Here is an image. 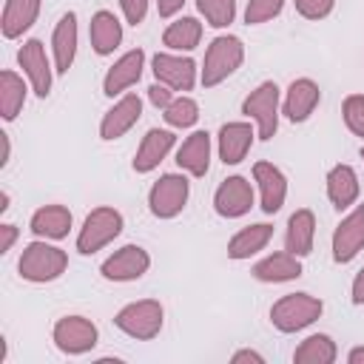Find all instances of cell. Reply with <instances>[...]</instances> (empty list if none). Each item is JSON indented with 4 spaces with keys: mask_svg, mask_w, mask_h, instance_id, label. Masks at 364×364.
I'll use <instances>...</instances> for the list:
<instances>
[{
    "mask_svg": "<svg viewBox=\"0 0 364 364\" xmlns=\"http://www.w3.org/2000/svg\"><path fill=\"white\" fill-rule=\"evenodd\" d=\"M17 270H20V279L31 284L57 282L68 270V253L57 245H48V239H34L23 247Z\"/></svg>",
    "mask_w": 364,
    "mask_h": 364,
    "instance_id": "obj_1",
    "label": "cell"
},
{
    "mask_svg": "<svg viewBox=\"0 0 364 364\" xmlns=\"http://www.w3.org/2000/svg\"><path fill=\"white\" fill-rule=\"evenodd\" d=\"M245 63V43L236 34H219L210 40L202 68H199V82L205 88H213L219 82H225L228 77H233Z\"/></svg>",
    "mask_w": 364,
    "mask_h": 364,
    "instance_id": "obj_2",
    "label": "cell"
},
{
    "mask_svg": "<svg viewBox=\"0 0 364 364\" xmlns=\"http://www.w3.org/2000/svg\"><path fill=\"white\" fill-rule=\"evenodd\" d=\"M242 114L247 119H253L256 125V136L262 142L273 139L279 131V117H282V88L267 80L262 85H256L245 100H242Z\"/></svg>",
    "mask_w": 364,
    "mask_h": 364,
    "instance_id": "obj_3",
    "label": "cell"
},
{
    "mask_svg": "<svg viewBox=\"0 0 364 364\" xmlns=\"http://www.w3.org/2000/svg\"><path fill=\"white\" fill-rule=\"evenodd\" d=\"M324 313V301L310 293H287L270 307V324L279 333H299L318 321Z\"/></svg>",
    "mask_w": 364,
    "mask_h": 364,
    "instance_id": "obj_4",
    "label": "cell"
},
{
    "mask_svg": "<svg viewBox=\"0 0 364 364\" xmlns=\"http://www.w3.org/2000/svg\"><path fill=\"white\" fill-rule=\"evenodd\" d=\"M125 228V219L117 208L111 205H100L94 208L85 219H82V228L77 233V253L82 256H94L97 250H102L105 245H111Z\"/></svg>",
    "mask_w": 364,
    "mask_h": 364,
    "instance_id": "obj_5",
    "label": "cell"
},
{
    "mask_svg": "<svg viewBox=\"0 0 364 364\" xmlns=\"http://www.w3.org/2000/svg\"><path fill=\"white\" fill-rule=\"evenodd\" d=\"M117 330H122L128 338L136 341H151L159 336L162 324H165V307L156 299H139V301H128L125 307L117 310L114 316Z\"/></svg>",
    "mask_w": 364,
    "mask_h": 364,
    "instance_id": "obj_6",
    "label": "cell"
},
{
    "mask_svg": "<svg viewBox=\"0 0 364 364\" xmlns=\"http://www.w3.org/2000/svg\"><path fill=\"white\" fill-rule=\"evenodd\" d=\"M191 196V182L185 173H162L148 191V210L156 219H173L185 210Z\"/></svg>",
    "mask_w": 364,
    "mask_h": 364,
    "instance_id": "obj_7",
    "label": "cell"
},
{
    "mask_svg": "<svg viewBox=\"0 0 364 364\" xmlns=\"http://www.w3.org/2000/svg\"><path fill=\"white\" fill-rule=\"evenodd\" d=\"M51 341L65 355H85V353H91L97 347L100 330L85 316H63L51 327Z\"/></svg>",
    "mask_w": 364,
    "mask_h": 364,
    "instance_id": "obj_8",
    "label": "cell"
},
{
    "mask_svg": "<svg viewBox=\"0 0 364 364\" xmlns=\"http://www.w3.org/2000/svg\"><path fill=\"white\" fill-rule=\"evenodd\" d=\"M17 63H20L23 74H26L31 91H34L40 100H46V97L51 94L54 68H51V60H48V54H46L43 40H37V37L26 40V43L17 48Z\"/></svg>",
    "mask_w": 364,
    "mask_h": 364,
    "instance_id": "obj_9",
    "label": "cell"
},
{
    "mask_svg": "<svg viewBox=\"0 0 364 364\" xmlns=\"http://www.w3.org/2000/svg\"><path fill=\"white\" fill-rule=\"evenodd\" d=\"M151 71L156 82L168 85L171 91H191L199 80V68L191 57L173 54V51H156L151 57Z\"/></svg>",
    "mask_w": 364,
    "mask_h": 364,
    "instance_id": "obj_10",
    "label": "cell"
},
{
    "mask_svg": "<svg viewBox=\"0 0 364 364\" xmlns=\"http://www.w3.org/2000/svg\"><path fill=\"white\" fill-rule=\"evenodd\" d=\"M148 267H151V253L142 245H122L100 264V273L108 282H136L148 273Z\"/></svg>",
    "mask_w": 364,
    "mask_h": 364,
    "instance_id": "obj_11",
    "label": "cell"
},
{
    "mask_svg": "<svg viewBox=\"0 0 364 364\" xmlns=\"http://www.w3.org/2000/svg\"><path fill=\"white\" fill-rule=\"evenodd\" d=\"M364 250V205H355L333 230V262L347 264Z\"/></svg>",
    "mask_w": 364,
    "mask_h": 364,
    "instance_id": "obj_12",
    "label": "cell"
},
{
    "mask_svg": "<svg viewBox=\"0 0 364 364\" xmlns=\"http://www.w3.org/2000/svg\"><path fill=\"white\" fill-rule=\"evenodd\" d=\"M142 117V100L136 94H122L100 119V139L114 142L119 136H125Z\"/></svg>",
    "mask_w": 364,
    "mask_h": 364,
    "instance_id": "obj_13",
    "label": "cell"
},
{
    "mask_svg": "<svg viewBox=\"0 0 364 364\" xmlns=\"http://www.w3.org/2000/svg\"><path fill=\"white\" fill-rule=\"evenodd\" d=\"M321 102V88L316 80L310 77H299L287 85L284 97H282V114L296 125V122H307L310 114L318 108Z\"/></svg>",
    "mask_w": 364,
    "mask_h": 364,
    "instance_id": "obj_14",
    "label": "cell"
},
{
    "mask_svg": "<svg viewBox=\"0 0 364 364\" xmlns=\"http://www.w3.org/2000/svg\"><path fill=\"white\" fill-rule=\"evenodd\" d=\"M142 68H145V51H142V48L125 51V54L105 71V77H102V94H105V97H122L131 85L139 82Z\"/></svg>",
    "mask_w": 364,
    "mask_h": 364,
    "instance_id": "obj_15",
    "label": "cell"
},
{
    "mask_svg": "<svg viewBox=\"0 0 364 364\" xmlns=\"http://www.w3.org/2000/svg\"><path fill=\"white\" fill-rule=\"evenodd\" d=\"M253 208V188L245 176H228L213 193V210L222 219H239Z\"/></svg>",
    "mask_w": 364,
    "mask_h": 364,
    "instance_id": "obj_16",
    "label": "cell"
},
{
    "mask_svg": "<svg viewBox=\"0 0 364 364\" xmlns=\"http://www.w3.org/2000/svg\"><path fill=\"white\" fill-rule=\"evenodd\" d=\"M253 182L259 185V196H262V210L267 216L279 213L284 199H287V176L282 168H276L273 162H256L253 165Z\"/></svg>",
    "mask_w": 364,
    "mask_h": 364,
    "instance_id": "obj_17",
    "label": "cell"
},
{
    "mask_svg": "<svg viewBox=\"0 0 364 364\" xmlns=\"http://www.w3.org/2000/svg\"><path fill=\"white\" fill-rule=\"evenodd\" d=\"M253 139H256V128L250 122H225L216 134V151H219V159L225 165H239L247 151L253 148Z\"/></svg>",
    "mask_w": 364,
    "mask_h": 364,
    "instance_id": "obj_18",
    "label": "cell"
},
{
    "mask_svg": "<svg viewBox=\"0 0 364 364\" xmlns=\"http://www.w3.org/2000/svg\"><path fill=\"white\" fill-rule=\"evenodd\" d=\"M77 43H80V28H77V14L65 11L51 34V57H54V71L57 74H68V68L74 65L77 57Z\"/></svg>",
    "mask_w": 364,
    "mask_h": 364,
    "instance_id": "obj_19",
    "label": "cell"
},
{
    "mask_svg": "<svg viewBox=\"0 0 364 364\" xmlns=\"http://www.w3.org/2000/svg\"><path fill=\"white\" fill-rule=\"evenodd\" d=\"M173 145H176V134H173V131H168V128H151V131L142 136V142H139V148H136V154H134L131 168H134L136 173H151V171L159 168V162L171 154Z\"/></svg>",
    "mask_w": 364,
    "mask_h": 364,
    "instance_id": "obj_20",
    "label": "cell"
},
{
    "mask_svg": "<svg viewBox=\"0 0 364 364\" xmlns=\"http://www.w3.org/2000/svg\"><path fill=\"white\" fill-rule=\"evenodd\" d=\"M358 191H361V185H358V173L353 165L338 162L327 171V199L336 210H347L350 205H355Z\"/></svg>",
    "mask_w": 364,
    "mask_h": 364,
    "instance_id": "obj_21",
    "label": "cell"
},
{
    "mask_svg": "<svg viewBox=\"0 0 364 364\" xmlns=\"http://www.w3.org/2000/svg\"><path fill=\"white\" fill-rule=\"evenodd\" d=\"M71 225H74V216L65 205H43L28 219V228L37 239H54V242L65 239Z\"/></svg>",
    "mask_w": 364,
    "mask_h": 364,
    "instance_id": "obj_22",
    "label": "cell"
},
{
    "mask_svg": "<svg viewBox=\"0 0 364 364\" xmlns=\"http://www.w3.org/2000/svg\"><path fill=\"white\" fill-rule=\"evenodd\" d=\"M313 242H316V213L310 208H299L287 219L284 250L301 259V256H310L313 253Z\"/></svg>",
    "mask_w": 364,
    "mask_h": 364,
    "instance_id": "obj_23",
    "label": "cell"
},
{
    "mask_svg": "<svg viewBox=\"0 0 364 364\" xmlns=\"http://www.w3.org/2000/svg\"><path fill=\"white\" fill-rule=\"evenodd\" d=\"M88 37H91V48L100 54V57H108L119 48L122 43V23L114 11H94L91 14V26H88Z\"/></svg>",
    "mask_w": 364,
    "mask_h": 364,
    "instance_id": "obj_24",
    "label": "cell"
},
{
    "mask_svg": "<svg viewBox=\"0 0 364 364\" xmlns=\"http://www.w3.org/2000/svg\"><path fill=\"white\" fill-rule=\"evenodd\" d=\"M40 6L43 0H6L3 6V17H0V31L6 40H17L23 37L40 17Z\"/></svg>",
    "mask_w": 364,
    "mask_h": 364,
    "instance_id": "obj_25",
    "label": "cell"
},
{
    "mask_svg": "<svg viewBox=\"0 0 364 364\" xmlns=\"http://www.w3.org/2000/svg\"><path fill=\"white\" fill-rule=\"evenodd\" d=\"M176 165L191 176H205L210 168V134L193 131L179 148H176Z\"/></svg>",
    "mask_w": 364,
    "mask_h": 364,
    "instance_id": "obj_26",
    "label": "cell"
},
{
    "mask_svg": "<svg viewBox=\"0 0 364 364\" xmlns=\"http://www.w3.org/2000/svg\"><path fill=\"white\" fill-rule=\"evenodd\" d=\"M250 273H253V279H259L264 284H282V282H293L301 276V262H299V256L279 250V253H270L262 262H256Z\"/></svg>",
    "mask_w": 364,
    "mask_h": 364,
    "instance_id": "obj_27",
    "label": "cell"
},
{
    "mask_svg": "<svg viewBox=\"0 0 364 364\" xmlns=\"http://www.w3.org/2000/svg\"><path fill=\"white\" fill-rule=\"evenodd\" d=\"M270 239H273V225H267V222L247 225V228H242V230H236L230 236V242H228V259H233V262L250 259L259 250H264Z\"/></svg>",
    "mask_w": 364,
    "mask_h": 364,
    "instance_id": "obj_28",
    "label": "cell"
},
{
    "mask_svg": "<svg viewBox=\"0 0 364 364\" xmlns=\"http://www.w3.org/2000/svg\"><path fill=\"white\" fill-rule=\"evenodd\" d=\"M28 80H23L17 71H11V68H6V71H0V117L6 119V122H11V119H17V114L23 111V105H26V94H28V85H26Z\"/></svg>",
    "mask_w": 364,
    "mask_h": 364,
    "instance_id": "obj_29",
    "label": "cell"
},
{
    "mask_svg": "<svg viewBox=\"0 0 364 364\" xmlns=\"http://www.w3.org/2000/svg\"><path fill=\"white\" fill-rule=\"evenodd\" d=\"M202 40V23L196 17H176L162 31V46L168 51H193Z\"/></svg>",
    "mask_w": 364,
    "mask_h": 364,
    "instance_id": "obj_30",
    "label": "cell"
},
{
    "mask_svg": "<svg viewBox=\"0 0 364 364\" xmlns=\"http://www.w3.org/2000/svg\"><path fill=\"white\" fill-rule=\"evenodd\" d=\"M336 358H338V347L327 333H313L293 350L296 364H333Z\"/></svg>",
    "mask_w": 364,
    "mask_h": 364,
    "instance_id": "obj_31",
    "label": "cell"
},
{
    "mask_svg": "<svg viewBox=\"0 0 364 364\" xmlns=\"http://www.w3.org/2000/svg\"><path fill=\"white\" fill-rule=\"evenodd\" d=\"M162 119L171 125V128H191V125H196V119H199V102L193 100V97H188V94H179V97H173L171 100V105L162 111Z\"/></svg>",
    "mask_w": 364,
    "mask_h": 364,
    "instance_id": "obj_32",
    "label": "cell"
},
{
    "mask_svg": "<svg viewBox=\"0 0 364 364\" xmlns=\"http://www.w3.org/2000/svg\"><path fill=\"white\" fill-rule=\"evenodd\" d=\"M196 9L213 28H228L236 20V0H196Z\"/></svg>",
    "mask_w": 364,
    "mask_h": 364,
    "instance_id": "obj_33",
    "label": "cell"
},
{
    "mask_svg": "<svg viewBox=\"0 0 364 364\" xmlns=\"http://www.w3.org/2000/svg\"><path fill=\"white\" fill-rule=\"evenodd\" d=\"M284 9V0H247L245 6V23L247 26H262L273 17H279Z\"/></svg>",
    "mask_w": 364,
    "mask_h": 364,
    "instance_id": "obj_34",
    "label": "cell"
},
{
    "mask_svg": "<svg viewBox=\"0 0 364 364\" xmlns=\"http://www.w3.org/2000/svg\"><path fill=\"white\" fill-rule=\"evenodd\" d=\"M341 117L355 136H364V94H347L341 102Z\"/></svg>",
    "mask_w": 364,
    "mask_h": 364,
    "instance_id": "obj_35",
    "label": "cell"
},
{
    "mask_svg": "<svg viewBox=\"0 0 364 364\" xmlns=\"http://www.w3.org/2000/svg\"><path fill=\"white\" fill-rule=\"evenodd\" d=\"M293 6L304 20H324L333 14L336 0H293Z\"/></svg>",
    "mask_w": 364,
    "mask_h": 364,
    "instance_id": "obj_36",
    "label": "cell"
},
{
    "mask_svg": "<svg viewBox=\"0 0 364 364\" xmlns=\"http://www.w3.org/2000/svg\"><path fill=\"white\" fill-rule=\"evenodd\" d=\"M148 3L151 0H119V9H122V17L128 26H139L148 14Z\"/></svg>",
    "mask_w": 364,
    "mask_h": 364,
    "instance_id": "obj_37",
    "label": "cell"
},
{
    "mask_svg": "<svg viewBox=\"0 0 364 364\" xmlns=\"http://www.w3.org/2000/svg\"><path fill=\"white\" fill-rule=\"evenodd\" d=\"M148 100H151L154 108L165 111V108L171 105V100H173V91H171L168 85H162V82H154V85L148 88Z\"/></svg>",
    "mask_w": 364,
    "mask_h": 364,
    "instance_id": "obj_38",
    "label": "cell"
},
{
    "mask_svg": "<svg viewBox=\"0 0 364 364\" xmlns=\"http://www.w3.org/2000/svg\"><path fill=\"white\" fill-rule=\"evenodd\" d=\"M17 236H20L17 225L3 222V225H0V253H9V250H11V245L17 242Z\"/></svg>",
    "mask_w": 364,
    "mask_h": 364,
    "instance_id": "obj_39",
    "label": "cell"
},
{
    "mask_svg": "<svg viewBox=\"0 0 364 364\" xmlns=\"http://www.w3.org/2000/svg\"><path fill=\"white\" fill-rule=\"evenodd\" d=\"M350 299L353 304H364V267L353 276V284H350Z\"/></svg>",
    "mask_w": 364,
    "mask_h": 364,
    "instance_id": "obj_40",
    "label": "cell"
},
{
    "mask_svg": "<svg viewBox=\"0 0 364 364\" xmlns=\"http://www.w3.org/2000/svg\"><path fill=\"white\" fill-rule=\"evenodd\" d=\"M182 6H185V0H156L159 17H173V14L182 11Z\"/></svg>",
    "mask_w": 364,
    "mask_h": 364,
    "instance_id": "obj_41",
    "label": "cell"
},
{
    "mask_svg": "<svg viewBox=\"0 0 364 364\" xmlns=\"http://www.w3.org/2000/svg\"><path fill=\"white\" fill-rule=\"evenodd\" d=\"M230 361H233V364H245V361L264 364V355H262V353H256V350H236V353L230 355Z\"/></svg>",
    "mask_w": 364,
    "mask_h": 364,
    "instance_id": "obj_42",
    "label": "cell"
},
{
    "mask_svg": "<svg viewBox=\"0 0 364 364\" xmlns=\"http://www.w3.org/2000/svg\"><path fill=\"white\" fill-rule=\"evenodd\" d=\"M0 139H3V159H0V168H6V165H9V159H11V139H9V134H6V131L0 134Z\"/></svg>",
    "mask_w": 364,
    "mask_h": 364,
    "instance_id": "obj_43",
    "label": "cell"
},
{
    "mask_svg": "<svg viewBox=\"0 0 364 364\" xmlns=\"http://www.w3.org/2000/svg\"><path fill=\"white\" fill-rule=\"evenodd\" d=\"M347 361H350V364H364V347H353V350L347 353Z\"/></svg>",
    "mask_w": 364,
    "mask_h": 364,
    "instance_id": "obj_44",
    "label": "cell"
},
{
    "mask_svg": "<svg viewBox=\"0 0 364 364\" xmlns=\"http://www.w3.org/2000/svg\"><path fill=\"white\" fill-rule=\"evenodd\" d=\"M9 202H11L9 191H0V213H6V210H9Z\"/></svg>",
    "mask_w": 364,
    "mask_h": 364,
    "instance_id": "obj_45",
    "label": "cell"
},
{
    "mask_svg": "<svg viewBox=\"0 0 364 364\" xmlns=\"http://www.w3.org/2000/svg\"><path fill=\"white\" fill-rule=\"evenodd\" d=\"M361 159H364V145H361Z\"/></svg>",
    "mask_w": 364,
    "mask_h": 364,
    "instance_id": "obj_46",
    "label": "cell"
}]
</instances>
